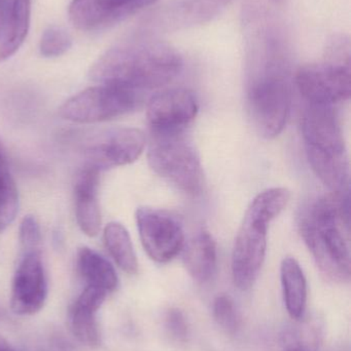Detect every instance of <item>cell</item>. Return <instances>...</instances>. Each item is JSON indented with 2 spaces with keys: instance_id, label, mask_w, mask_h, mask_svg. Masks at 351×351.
I'll return each instance as SVG.
<instances>
[{
  "instance_id": "obj_26",
  "label": "cell",
  "mask_w": 351,
  "mask_h": 351,
  "mask_svg": "<svg viewBox=\"0 0 351 351\" xmlns=\"http://www.w3.org/2000/svg\"><path fill=\"white\" fill-rule=\"evenodd\" d=\"M107 294L109 293L106 291L88 285L76 301V304L97 313L104 302Z\"/></svg>"
},
{
  "instance_id": "obj_20",
  "label": "cell",
  "mask_w": 351,
  "mask_h": 351,
  "mask_svg": "<svg viewBox=\"0 0 351 351\" xmlns=\"http://www.w3.org/2000/svg\"><path fill=\"white\" fill-rule=\"evenodd\" d=\"M105 247L121 269L129 274L138 270L137 258L127 229L121 223L111 222L104 228Z\"/></svg>"
},
{
  "instance_id": "obj_2",
  "label": "cell",
  "mask_w": 351,
  "mask_h": 351,
  "mask_svg": "<svg viewBox=\"0 0 351 351\" xmlns=\"http://www.w3.org/2000/svg\"><path fill=\"white\" fill-rule=\"evenodd\" d=\"M301 234L321 271L335 282L351 274L350 190L332 192L315 202L301 218Z\"/></svg>"
},
{
  "instance_id": "obj_12",
  "label": "cell",
  "mask_w": 351,
  "mask_h": 351,
  "mask_svg": "<svg viewBox=\"0 0 351 351\" xmlns=\"http://www.w3.org/2000/svg\"><path fill=\"white\" fill-rule=\"evenodd\" d=\"M158 0H72L69 18L82 31L94 32L109 28Z\"/></svg>"
},
{
  "instance_id": "obj_18",
  "label": "cell",
  "mask_w": 351,
  "mask_h": 351,
  "mask_svg": "<svg viewBox=\"0 0 351 351\" xmlns=\"http://www.w3.org/2000/svg\"><path fill=\"white\" fill-rule=\"evenodd\" d=\"M282 293L286 311L293 319L304 317L307 303V282L300 264L295 258L286 257L280 266Z\"/></svg>"
},
{
  "instance_id": "obj_19",
  "label": "cell",
  "mask_w": 351,
  "mask_h": 351,
  "mask_svg": "<svg viewBox=\"0 0 351 351\" xmlns=\"http://www.w3.org/2000/svg\"><path fill=\"white\" fill-rule=\"evenodd\" d=\"M78 268L89 286L97 287L107 293L117 289L119 280L115 268L94 250L82 247L78 251Z\"/></svg>"
},
{
  "instance_id": "obj_5",
  "label": "cell",
  "mask_w": 351,
  "mask_h": 351,
  "mask_svg": "<svg viewBox=\"0 0 351 351\" xmlns=\"http://www.w3.org/2000/svg\"><path fill=\"white\" fill-rule=\"evenodd\" d=\"M291 86L286 69L259 72L249 90V107L260 135L273 139L284 131L291 108Z\"/></svg>"
},
{
  "instance_id": "obj_9",
  "label": "cell",
  "mask_w": 351,
  "mask_h": 351,
  "mask_svg": "<svg viewBox=\"0 0 351 351\" xmlns=\"http://www.w3.org/2000/svg\"><path fill=\"white\" fill-rule=\"evenodd\" d=\"M140 241L150 259L167 263L174 259L185 245L181 221L165 210L142 206L136 210Z\"/></svg>"
},
{
  "instance_id": "obj_1",
  "label": "cell",
  "mask_w": 351,
  "mask_h": 351,
  "mask_svg": "<svg viewBox=\"0 0 351 351\" xmlns=\"http://www.w3.org/2000/svg\"><path fill=\"white\" fill-rule=\"evenodd\" d=\"M183 68L179 51L155 39L133 41L107 51L91 69L99 84H111L144 95L172 82Z\"/></svg>"
},
{
  "instance_id": "obj_4",
  "label": "cell",
  "mask_w": 351,
  "mask_h": 351,
  "mask_svg": "<svg viewBox=\"0 0 351 351\" xmlns=\"http://www.w3.org/2000/svg\"><path fill=\"white\" fill-rule=\"evenodd\" d=\"M148 158L157 175L183 193L197 196L203 191V167L195 146L183 132L152 133Z\"/></svg>"
},
{
  "instance_id": "obj_13",
  "label": "cell",
  "mask_w": 351,
  "mask_h": 351,
  "mask_svg": "<svg viewBox=\"0 0 351 351\" xmlns=\"http://www.w3.org/2000/svg\"><path fill=\"white\" fill-rule=\"evenodd\" d=\"M47 296V284L39 251L25 252L14 276L10 306L18 315L38 313Z\"/></svg>"
},
{
  "instance_id": "obj_23",
  "label": "cell",
  "mask_w": 351,
  "mask_h": 351,
  "mask_svg": "<svg viewBox=\"0 0 351 351\" xmlns=\"http://www.w3.org/2000/svg\"><path fill=\"white\" fill-rule=\"evenodd\" d=\"M71 47V37L64 29L49 27L43 32L39 43V51L45 58L64 55Z\"/></svg>"
},
{
  "instance_id": "obj_16",
  "label": "cell",
  "mask_w": 351,
  "mask_h": 351,
  "mask_svg": "<svg viewBox=\"0 0 351 351\" xmlns=\"http://www.w3.org/2000/svg\"><path fill=\"white\" fill-rule=\"evenodd\" d=\"M231 0H173L158 12V25L167 28L194 26L220 14Z\"/></svg>"
},
{
  "instance_id": "obj_17",
  "label": "cell",
  "mask_w": 351,
  "mask_h": 351,
  "mask_svg": "<svg viewBox=\"0 0 351 351\" xmlns=\"http://www.w3.org/2000/svg\"><path fill=\"white\" fill-rule=\"evenodd\" d=\"M183 251V263L190 276L199 282L212 280L218 265L216 243L212 235L201 231L185 245Z\"/></svg>"
},
{
  "instance_id": "obj_6",
  "label": "cell",
  "mask_w": 351,
  "mask_h": 351,
  "mask_svg": "<svg viewBox=\"0 0 351 351\" xmlns=\"http://www.w3.org/2000/svg\"><path fill=\"white\" fill-rule=\"evenodd\" d=\"M274 219L256 202L249 204L233 247V280L239 290H249L259 276L265 261L268 228Z\"/></svg>"
},
{
  "instance_id": "obj_29",
  "label": "cell",
  "mask_w": 351,
  "mask_h": 351,
  "mask_svg": "<svg viewBox=\"0 0 351 351\" xmlns=\"http://www.w3.org/2000/svg\"><path fill=\"white\" fill-rule=\"evenodd\" d=\"M0 351H16L3 337L0 336Z\"/></svg>"
},
{
  "instance_id": "obj_25",
  "label": "cell",
  "mask_w": 351,
  "mask_h": 351,
  "mask_svg": "<svg viewBox=\"0 0 351 351\" xmlns=\"http://www.w3.org/2000/svg\"><path fill=\"white\" fill-rule=\"evenodd\" d=\"M20 241L23 253L39 251L41 241V228L36 219L30 215L25 217L21 223Z\"/></svg>"
},
{
  "instance_id": "obj_28",
  "label": "cell",
  "mask_w": 351,
  "mask_h": 351,
  "mask_svg": "<svg viewBox=\"0 0 351 351\" xmlns=\"http://www.w3.org/2000/svg\"><path fill=\"white\" fill-rule=\"evenodd\" d=\"M282 351H310V348L300 338L290 335V337H286Z\"/></svg>"
},
{
  "instance_id": "obj_3",
  "label": "cell",
  "mask_w": 351,
  "mask_h": 351,
  "mask_svg": "<svg viewBox=\"0 0 351 351\" xmlns=\"http://www.w3.org/2000/svg\"><path fill=\"white\" fill-rule=\"evenodd\" d=\"M307 158L332 192L350 190V162L343 133L333 106L309 105L302 119Z\"/></svg>"
},
{
  "instance_id": "obj_7",
  "label": "cell",
  "mask_w": 351,
  "mask_h": 351,
  "mask_svg": "<svg viewBox=\"0 0 351 351\" xmlns=\"http://www.w3.org/2000/svg\"><path fill=\"white\" fill-rule=\"evenodd\" d=\"M142 100L144 95L134 90L111 84H98L66 101L60 107L59 115L72 123H102L131 112Z\"/></svg>"
},
{
  "instance_id": "obj_27",
  "label": "cell",
  "mask_w": 351,
  "mask_h": 351,
  "mask_svg": "<svg viewBox=\"0 0 351 351\" xmlns=\"http://www.w3.org/2000/svg\"><path fill=\"white\" fill-rule=\"evenodd\" d=\"M166 328L171 337L177 341H185L188 336V325L185 315L179 309H170L166 315Z\"/></svg>"
},
{
  "instance_id": "obj_21",
  "label": "cell",
  "mask_w": 351,
  "mask_h": 351,
  "mask_svg": "<svg viewBox=\"0 0 351 351\" xmlns=\"http://www.w3.org/2000/svg\"><path fill=\"white\" fill-rule=\"evenodd\" d=\"M18 210V188L10 173L5 150L0 143V232L14 222Z\"/></svg>"
},
{
  "instance_id": "obj_10",
  "label": "cell",
  "mask_w": 351,
  "mask_h": 351,
  "mask_svg": "<svg viewBox=\"0 0 351 351\" xmlns=\"http://www.w3.org/2000/svg\"><path fill=\"white\" fill-rule=\"evenodd\" d=\"M146 144V138L141 131L122 128L89 140L84 158L88 166L99 171L126 166L138 160Z\"/></svg>"
},
{
  "instance_id": "obj_14",
  "label": "cell",
  "mask_w": 351,
  "mask_h": 351,
  "mask_svg": "<svg viewBox=\"0 0 351 351\" xmlns=\"http://www.w3.org/2000/svg\"><path fill=\"white\" fill-rule=\"evenodd\" d=\"M30 0H0V63L22 47L30 26Z\"/></svg>"
},
{
  "instance_id": "obj_24",
  "label": "cell",
  "mask_w": 351,
  "mask_h": 351,
  "mask_svg": "<svg viewBox=\"0 0 351 351\" xmlns=\"http://www.w3.org/2000/svg\"><path fill=\"white\" fill-rule=\"evenodd\" d=\"M214 317L218 327L227 333H235L238 328V313L234 301L230 296L220 295L214 299Z\"/></svg>"
},
{
  "instance_id": "obj_22",
  "label": "cell",
  "mask_w": 351,
  "mask_h": 351,
  "mask_svg": "<svg viewBox=\"0 0 351 351\" xmlns=\"http://www.w3.org/2000/svg\"><path fill=\"white\" fill-rule=\"evenodd\" d=\"M96 311L84 308L74 303L70 308V326L78 341L90 348L100 344V332L96 319Z\"/></svg>"
},
{
  "instance_id": "obj_8",
  "label": "cell",
  "mask_w": 351,
  "mask_h": 351,
  "mask_svg": "<svg viewBox=\"0 0 351 351\" xmlns=\"http://www.w3.org/2000/svg\"><path fill=\"white\" fill-rule=\"evenodd\" d=\"M295 84L309 104L333 106L350 98V64H307L296 72Z\"/></svg>"
},
{
  "instance_id": "obj_30",
  "label": "cell",
  "mask_w": 351,
  "mask_h": 351,
  "mask_svg": "<svg viewBox=\"0 0 351 351\" xmlns=\"http://www.w3.org/2000/svg\"><path fill=\"white\" fill-rule=\"evenodd\" d=\"M272 1L275 2V3L280 4L282 3V2H284V0H272Z\"/></svg>"
},
{
  "instance_id": "obj_15",
  "label": "cell",
  "mask_w": 351,
  "mask_h": 351,
  "mask_svg": "<svg viewBox=\"0 0 351 351\" xmlns=\"http://www.w3.org/2000/svg\"><path fill=\"white\" fill-rule=\"evenodd\" d=\"M99 172L94 167L86 165L78 176L74 187L76 216L78 226L88 237H96L100 230L101 214L99 208Z\"/></svg>"
},
{
  "instance_id": "obj_11",
  "label": "cell",
  "mask_w": 351,
  "mask_h": 351,
  "mask_svg": "<svg viewBox=\"0 0 351 351\" xmlns=\"http://www.w3.org/2000/svg\"><path fill=\"white\" fill-rule=\"evenodd\" d=\"M198 102L185 88H173L159 93L150 98L146 119L152 133H177L196 119Z\"/></svg>"
}]
</instances>
